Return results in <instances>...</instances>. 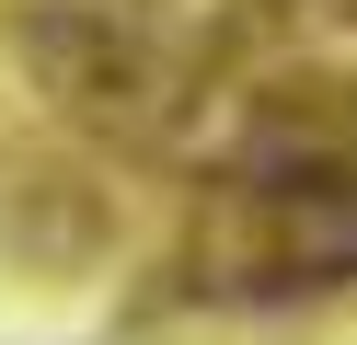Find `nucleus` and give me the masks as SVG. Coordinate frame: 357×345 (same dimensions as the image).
Listing matches in <instances>:
<instances>
[{"label":"nucleus","instance_id":"f257e3e1","mask_svg":"<svg viewBox=\"0 0 357 345\" xmlns=\"http://www.w3.org/2000/svg\"><path fill=\"white\" fill-rule=\"evenodd\" d=\"M24 58L47 69L70 104H93V115H127V104L150 92L139 35H127L116 12H81V0H35V12H24Z\"/></svg>","mask_w":357,"mask_h":345}]
</instances>
